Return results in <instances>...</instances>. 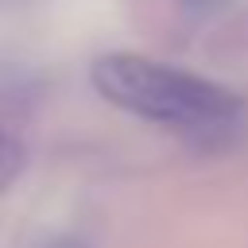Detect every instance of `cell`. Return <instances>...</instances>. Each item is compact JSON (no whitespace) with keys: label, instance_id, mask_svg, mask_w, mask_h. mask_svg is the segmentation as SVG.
Instances as JSON below:
<instances>
[{"label":"cell","instance_id":"obj_1","mask_svg":"<svg viewBox=\"0 0 248 248\" xmlns=\"http://www.w3.org/2000/svg\"><path fill=\"white\" fill-rule=\"evenodd\" d=\"M89 81L97 97L116 105L120 112L170 128L194 143H229L248 124V105L240 93L147 54H101L89 66Z\"/></svg>","mask_w":248,"mask_h":248},{"label":"cell","instance_id":"obj_2","mask_svg":"<svg viewBox=\"0 0 248 248\" xmlns=\"http://www.w3.org/2000/svg\"><path fill=\"white\" fill-rule=\"evenodd\" d=\"M19 170H23V143H19L12 132L0 128V198H4L8 186L19 178Z\"/></svg>","mask_w":248,"mask_h":248},{"label":"cell","instance_id":"obj_3","mask_svg":"<svg viewBox=\"0 0 248 248\" xmlns=\"http://www.w3.org/2000/svg\"><path fill=\"white\" fill-rule=\"evenodd\" d=\"M229 0H178V8L182 12H190V16H213V12H221Z\"/></svg>","mask_w":248,"mask_h":248},{"label":"cell","instance_id":"obj_4","mask_svg":"<svg viewBox=\"0 0 248 248\" xmlns=\"http://www.w3.org/2000/svg\"><path fill=\"white\" fill-rule=\"evenodd\" d=\"M39 248H89V244H85L81 236H70V232H66V236H50V240H43Z\"/></svg>","mask_w":248,"mask_h":248}]
</instances>
